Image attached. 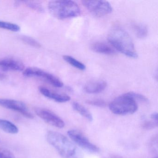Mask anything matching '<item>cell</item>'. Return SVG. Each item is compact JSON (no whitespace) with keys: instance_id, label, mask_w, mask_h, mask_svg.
I'll list each match as a JSON object with an SVG mask.
<instances>
[{"instance_id":"6da1fadb","label":"cell","mask_w":158,"mask_h":158,"mask_svg":"<svg viewBox=\"0 0 158 158\" xmlns=\"http://www.w3.org/2000/svg\"><path fill=\"white\" fill-rule=\"evenodd\" d=\"M47 139L63 158H82L83 157L82 152L76 145L60 133L49 131Z\"/></svg>"},{"instance_id":"7a4b0ae2","label":"cell","mask_w":158,"mask_h":158,"mask_svg":"<svg viewBox=\"0 0 158 158\" xmlns=\"http://www.w3.org/2000/svg\"><path fill=\"white\" fill-rule=\"evenodd\" d=\"M108 40L117 50L127 57L136 59L138 54L129 34L123 28H113L108 35Z\"/></svg>"},{"instance_id":"3957f363","label":"cell","mask_w":158,"mask_h":158,"mask_svg":"<svg viewBox=\"0 0 158 158\" xmlns=\"http://www.w3.org/2000/svg\"><path fill=\"white\" fill-rule=\"evenodd\" d=\"M48 8L50 13L58 19L77 17L81 10L79 6L72 1H53L48 3Z\"/></svg>"},{"instance_id":"277c9868","label":"cell","mask_w":158,"mask_h":158,"mask_svg":"<svg viewBox=\"0 0 158 158\" xmlns=\"http://www.w3.org/2000/svg\"><path fill=\"white\" fill-rule=\"evenodd\" d=\"M137 103L127 93L117 97L109 104L110 110L115 114H132L137 110Z\"/></svg>"},{"instance_id":"5b68a950","label":"cell","mask_w":158,"mask_h":158,"mask_svg":"<svg viewBox=\"0 0 158 158\" xmlns=\"http://www.w3.org/2000/svg\"><path fill=\"white\" fill-rule=\"evenodd\" d=\"M23 75L26 77H37L57 88L63 86V82L58 77L44 70L35 67H29L25 70Z\"/></svg>"},{"instance_id":"8992f818","label":"cell","mask_w":158,"mask_h":158,"mask_svg":"<svg viewBox=\"0 0 158 158\" xmlns=\"http://www.w3.org/2000/svg\"><path fill=\"white\" fill-rule=\"evenodd\" d=\"M82 4L94 16L103 17L112 11L110 3L106 1H83Z\"/></svg>"},{"instance_id":"52a82bcc","label":"cell","mask_w":158,"mask_h":158,"mask_svg":"<svg viewBox=\"0 0 158 158\" xmlns=\"http://www.w3.org/2000/svg\"><path fill=\"white\" fill-rule=\"evenodd\" d=\"M69 137L73 142L87 151L92 153L98 152L99 149L98 146L91 143L88 139L80 131L70 130L67 132Z\"/></svg>"},{"instance_id":"ba28073f","label":"cell","mask_w":158,"mask_h":158,"mask_svg":"<svg viewBox=\"0 0 158 158\" xmlns=\"http://www.w3.org/2000/svg\"><path fill=\"white\" fill-rule=\"evenodd\" d=\"M0 106L20 113L26 118L33 119L34 115L28 110L25 103L20 101L10 99L0 98Z\"/></svg>"},{"instance_id":"9c48e42d","label":"cell","mask_w":158,"mask_h":158,"mask_svg":"<svg viewBox=\"0 0 158 158\" xmlns=\"http://www.w3.org/2000/svg\"><path fill=\"white\" fill-rule=\"evenodd\" d=\"M36 114L50 125L61 128L64 127L65 124L62 119L50 110L42 108H35Z\"/></svg>"},{"instance_id":"30bf717a","label":"cell","mask_w":158,"mask_h":158,"mask_svg":"<svg viewBox=\"0 0 158 158\" xmlns=\"http://www.w3.org/2000/svg\"><path fill=\"white\" fill-rule=\"evenodd\" d=\"M24 69L23 64L18 60L12 58L0 59V70L1 71L20 72Z\"/></svg>"},{"instance_id":"8fae6325","label":"cell","mask_w":158,"mask_h":158,"mask_svg":"<svg viewBox=\"0 0 158 158\" xmlns=\"http://www.w3.org/2000/svg\"><path fill=\"white\" fill-rule=\"evenodd\" d=\"M40 92L46 98L53 100L58 102H65L69 101L71 98L68 95L64 94H60L52 91L44 87H40Z\"/></svg>"},{"instance_id":"7c38bea8","label":"cell","mask_w":158,"mask_h":158,"mask_svg":"<svg viewBox=\"0 0 158 158\" xmlns=\"http://www.w3.org/2000/svg\"><path fill=\"white\" fill-rule=\"evenodd\" d=\"M107 84L103 80H94L88 82L84 86L85 92L89 94H97L103 91L106 89Z\"/></svg>"},{"instance_id":"4fadbf2b","label":"cell","mask_w":158,"mask_h":158,"mask_svg":"<svg viewBox=\"0 0 158 158\" xmlns=\"http://www.w3.org/2000/svg\"><path fill=\"white\" fill-rule=\"evenodd\" d=\"M91 48L93 51L100 54L112 55L115 53L113 48L103 42H95L92 44Z\"/></svg>"},{"instance_id":"5bb4252c","label":"cell","mask_w":158,"mask_h":158,"mask_svg":"<svg viewBox=\"0 0 158 158\" xmlns=\"http://www.w3.org/2000/svg\"><path fill=\"white\" fill-rule=\"evenodd\" d=\"M0 129L11 134H16L19 132V129L15 125L5 119H0Z\"/></svg>"},{"instance_id":"9a60e30c","label":"cell","mask_w":158,"mask_h":158,"mask_svg":"<svg viewBox=\"0 0 158 158\" xmlns=\"http://www.w3.org/2000/svg\"><path fill=\"white\" fill-rule=\"evenodd\" d=\"M73 108L79 114H81L83 117L85 118L89 121H92L93 116L91 113L85 107H84L82 104L77 102H73L72 104Z\"/></svg>"},{"instance_id":"2e32d148","label":"cell","mask_w":158,"mask_h":158,"mask_svg":"<svg viewBox=\"0 0 158 158\" xmlns=\"http://www.w3.org/2000/svg\"><path fill=\"white\" fill-rule=\"evenodd\" d=\"M134 30L136 36L139 39H144L148 35V28L147 26L143 24H135L134 25Z\"/></svg>"},{"instance_id":"e0dca14e","label":"cell","mask_w":158,"mask_h":158,"mask_svg":"<svg viewBox=\"0 0 158 158\" xmlns=\"http://www.w3.org/2000/svg\"><path fill=\"white\" fill-rule=\"evenodd\" d=\"M63 58L66 62L68 63L69 64L73 66L75 68H77L78 70H82V71L85 70L86 66L85 64L77 60L73 57L69 55H64Z\"/></svg>"},{"instance_id":"ac0fdd59","label":"cell","mask_w":158,"mask_h":158,"mask_svg":"<svg viewBox=\"0 0 158 158\" xmlns=\"http://www.w3.org/2000/svg\"><path fill=\"white\" fill-rule=\"evenodd\" d=\"M17 2L20 4H24L27 7L37 12L43 13L44 10L43 7L40 5V3L35 2L32 1H19Z\"/></svg>"},{"instance_id":"d6986e66","label":"cell","mask_w":158,"mask_h":158,"mask_svg":"<svg viewBox=\"0 0 158 158\" xmlns=\"http://www.w3.org/2000/svg\"><path fill=\"white\" fill-rule=\"evenodd\" d=\"M0 28L15 32H18L21 29L20 27L16 24L2 21H0Z\"/></svg>"},{"instance_id":"ffe728a7","label":"cell","mask_w":158,"mask_h":158,"mask_svg":"<svg viewBox=\"0 0 158 158\" xmlns=\"http://www.w3.org/2000/svg\"><path fill=\"white\" fill-rule=\"evenodd\" d=\"M20 39L24 43L29 46H32L34 48H40L41 47V45L40 44L39 42H38L36 40L31 37L27 36H22L20 37Z\"/></svg>"},{"instance_id":"44dd1931","label":"cell","mask_w":158,"mask_h":158,"mask_svg":"<svg viewBox=\"0 0 158 158\" xmlns=\"http://www.w3.org/2000/svg\"><path fill=\"white\" fill-rule=\"evenodd\" d=\"M127 93L136 102L138 101L142 102H148V99L145 96H143L141 94L134 92H127Z\"/></svg>"},{"instance_id":"7402d4cb","label":"cell","mask_w":158,"mask_h":158,"mask_svg":"<svg viewBox=\"0 0 158 158\" xmlns=\"http://www.w3.org/2000/svg\"><path fill=\"white\" fill-rule=\"evenodd\" d=\"M158 125V121L152 120V121H147L144 122L142 124V127L143 128L146 129H151L157 127Z\"/></svg>"},{"instance_id":"603a6c76","label":"cell","mask_w":158,"mask_h":158,"mask_svg":"<svg viewBox=\"0 0 158 158\" xmlns=\"http://www.w3.org/2000/svg\"><path fill=\"white\" fill-rule=\"evenodd\" d=\"M0 158H15L10 151L4 148H0Z\"/></svg>"},{"instance_id":"cb8c5ba5","label":"cell","mask_w":158,"mask_h":158,"mask_svg":"<svg viewBox=\"0 0 158 158\" xmlns=\"http://www.w3.org/2000/svg\"><path fill=\"white\" fill-rule=\"evenodd\" d=\"M88 104L99 107H104L106 106V103L104 101L101 99L92 100L86 102Z\"/></svg>"},{"instance_id":"d4e9b609","label":"cell","mask_w":158,"mask_h":158,"mask_svg":"<svg viewBox=\"0 0 158 158\" xmlns=\"http://www.w3.org/2000/svg\"><path fill=\"white\" fill-rule=\"evenodd\" d=\"M151 118L152 120L155 121H158V114L157 112H154L151 115Z\"/></svg>"},{"instance_id":"484cf974","label":"cell","mask_w":158,"mask_h":158,"mask_svg":"<svg viewBox=\"0 0 158 158\" xmlns=\"http://www.w3.org/2000/svg\"><path fill=\"white\" fill-rule=\"evenodd\" d=\"M123 158L122 157H120L119 156H117V155H112V156H110L109 158Z\"/></svg>"},{"instance_id":"4316f807","label":"cell","mask_w":158,"mask_h":158,"mask_svg":"<svg viewBox=\"0 0 158 158\" xmlns=\"http://www.w3.org/2000/svg\"><path fill=\"white\" fill-rule=\"evenodd\" d=\"M5 77V76L3 75L2 74H0V79L4 78Z\"/></svg>"},{"instance_id":"83f0119b","label":"cell","mask_w":158,"mask_h":158,"mask_svg":"<svg viewBox=\"0 0 158 158\" xmlns=\"http://www.w3.org/2000/svg\"><path fill=\"white\" fill-rule=\"evenodd\" d=\"M158 158V157H153V158Z\"/></svg>"}]
</instances>
